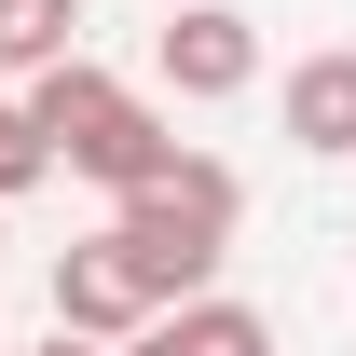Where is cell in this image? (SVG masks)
I'll return each instance as SVG.
<instances>
[{
    "label": "cell",
    "mask_w": 356,
    "mask_h": 356,
    "mask_svg": "<svg viewBox=\"0 0 356 356\" xmlns=\"http://www.w3.org/2000/svg\"><path fill=\"white\" fill-rule=\"evenodd\" d=\"M151 315H165V302L137 288V261H124V247H110V233L55 261V329H83V343H110V356H124L137 329H151Z\"/></svg>",
    "instance_id": "cell-4"
},
{
    "label": "cell",
    "mask_w": 356,
    "mask_h": 356,
    "mask_svg": "<svg viewBox=\"0 0 356 356\" xmlns=\"http://www.w3.org/2000/svg\"><path fill=\"white\" fill-rule=\"evenodd\" d=\"M28 124H42V151H55L69 178H96L110 206H124V192H151V178L178 165V124L151 110V96H124L96 55H69V69H42V83H28Z\"/></svg>",
    "instance_id": "cell-2"
},
{
    "label": "cell",
    "mask_w": 356,
    "mask_h": 356,
    "mask_svg": "<svg viewBox=\"0 0 356 356\" xmlns=\"http://www.w3.org/2000/svg\"><path fill=\"white\" fill-rule=\"evenodd\" d=\"M288 151H315V165L356 151V55H302L288 69Z\"/></svg>",
    "instance_id": "cell-6"
},
{
    "label": "cell",
    "mask_w": 356,
    "mask_h": 356,
    "mask_svg": "<svg viewBox=\"0 0 356 356\" xmlns=\"http://www.w3.org/2000/svg\"><path fill=\"white\" fill-rule=\"evenodd\" d=\"M124 356H274V315H261V302H220V288H206V302L151 315Z\"/></svg>",
    "instance_id": "cell-5"
},
{
    "label": "cell",
    "mask_w": 356,
    "mask_h": 356,
    "mask_svg": "<svg viewBox=\"0 0 356 356\" xmlns=\"http://www.w3.org/2000/svg\"><path fill=\"white\" fill-rule=\"evenodd\" d=\"M151 69H165V96L220 110V96H247V83H261V28H247L233 0H192L165 42H151Z\"/></svg>",
    "instance_id": "cell-3"
},
{
    "label": "cell",
    "mask_w": 356,
    "mask_h": 356,
    "mask_svg": "<svg viewBox=\"0 0 356 356\" xmlns=\"http://www.w3.org/2000/svg\"><path fill=\"white\" fill-rule=\"evenodd\" d=\"M42 178H55V151H42V124H28V96H0V206L42 192Z\"/></svg>",
    "instance_id": "cell-8"
},
{
    "label": "cell",
    "mask_w": 356,
    "mask_h": 356,
    "mask_svg": "<svg viewBox=\"0 0 356 356\" xmlns=\"http://www.w3.org/2000/svg\"><path fill=\"white\" fill-rule=\"evenodd\" d=\"M69 55H83V0H0V69L14 83H42Z\"/></svg>",
    "instance_id": "cell-7"
},
{
    "label": "cell",
    "mask_w": 356,
    "mask_h": 356,
    "mask_svg": "<svg viewBox=\"0 0 356 356\" xmlns=\"http://www.w3.org/2000/svg\"><path fill=\"white\" fill-rule=\"evenodd\" d=\"M42 356H110V343H83V329H55V343H42Z\"/></svg>",
    "instance_id": "cell-9"
},
{
    "label": "cell",
    "mask_w": 356,
    "mask_h": 356,
    "mask_svg": "<svg viewBox=\"0 0 356 356\" xmlns=\"http://www.w3.org/2000/svg\"><path fill=\"white\" fill-rule=\"evenodd\" d=\"M233 220H247L233 165L178 151L151 192H124V206H110V247H124V261H137V288L178 315V302H206V288H220V261H233Z\"/></svg>",
    "instance_id": "cell-1"
}]
</instances>
